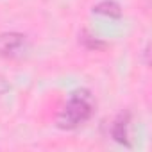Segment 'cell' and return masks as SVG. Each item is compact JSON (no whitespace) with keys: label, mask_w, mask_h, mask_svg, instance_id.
Wrapping results in <instances>:
<instances>
[{"label":"cell","mask_w":152,"mask_h":152,"mask_svg":"<svg viewBox=\"0 0 152 152\" xmlns=\"http://www.w3.org/2000/svg\"><path fill=\"white\" fill-rule=\"evenodd\" d=\"M95 107L97 100L93 93L88 88H77L68 95L66 102L59 109L56 116V125L63 131H73L93 116Z\"/></svg>","instance_id":"obj_1"},{"label":"cell","mask_w":152,"mask_h":152,"mask_svg":"<svg viewBox=\"0 0 152 152\" xmlns=\"http://www.w3.org/2000/svg\"><path fill=\"white\" fill-rule=\"evenodd\" d=\"M129 127H131V113L129 111H122L115 120H113V124H111V138L116 141V143H120V145H124V147H127V148H132V141H131V134H129Z\"/></svg>","instance_id":"obj_3"},{"label":"cell","mask_w":152,"mask_h":152,"mask_svg":"<svg viewBox=\"0 0 152 152\" xmlns=\"http://www.w3.org/2000/svg\"><path fill=\"white\" fill-rule=\"evenodd\" d=\"M93 15H100V16H107V18H113V20H118L122 18V7L118 2L115 0H102L97 6H93Z\"/></svg>","instance_id":"obj_4"},{"label":"cell","mask_w":152,"mask_h":152,"mask_svg":"<svg viewBox=\"0 0 152 152\" xmlns=\"http://www.w3.org/2000/svg\"><path fill=\"white\" fill-rule=\"evenodd\" d=\"M27 36L22 32H2L0 34V56L2 57H15L25 48Z\"/></svg>","instance_id":"obj_2"},{"label":"cell","mask_w":152,"mask_h":152,"mask_svg":"<svg viewBox=\"0 0 152 152\" xmlns=\"http://www.w3.org/2000/svg\"><path fill=\"white\" fill-rule=\"evenodd\" d=\"M81 39V43L86 47V48H90V50H99V48H104L106 47V43L104 41H100V39H97V38H93V36H90L86 31L84 32H81V36H79Z\"/></svg>","instance_id":"obj_5"},{"label":"cell","mask_w":152,"mask_h":152,"mask_svg":"<svg viewBox=\"0 0 152 152\" xmlns=\"http://www.w3.org/2000/svg\"><path fill=\"white\" fill-rule=\"evenodd\" d=\"M9 90H11V84H9V81L4 77V75H0V95L7 93Z\"/></svg>","instance_id":"obj_6"},{"label":"cell","mask_w":152,"mask_h":152,"mask_svg":"<svg viewBox=\"0 0 152 152\" xmlns=\"http://www.w3.org/2000/svg\"><path fill=\"white\" fill-rule=\"evenodd\" d=\"M143 54H145V64H148V45L145 47V50H143Z\"/></svg>","instance_id":"obj_7"}]
</instances>
